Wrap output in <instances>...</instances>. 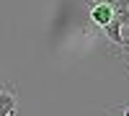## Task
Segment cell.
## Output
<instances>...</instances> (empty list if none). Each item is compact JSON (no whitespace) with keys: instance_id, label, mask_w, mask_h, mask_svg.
Instances as JSON below:
<instances>
[{"instance_id":"6da1fadb","label":"cell","mask_w":129,"mask_h":116,"mask_svg":"<svg viewBox=\"0 0 129 116\" xmlns=\"http://www.w3.org/2000/svg\"><path fill=\"white\" fill-rule=\"evenodd\" d=\"M18 90L10 80H0V116H16Z\"/></svg>"},{"instance_id":"3957f363","label":"cell","mask_w":129,"mask_h":116,"mask_svg":"<svg viewBox=\"0 0 129 116\" xmlns=\"http://www.w3.org/2000/svg\"><path fill=\"white\" fill-rule=\"evenodd\" d=\"M103 31H106V36H109V41H111L114 47H119L121 41H124V36H121V23H119V21H111Z\"/></svg>"},{"instance_id":"8992f818","label":"cell","mask_w":129,"mask_h":116,"mask_svg":"<svg viewBox=\"0 0 129 116\" xmlns=\"http://www.w3.org/2000/svg\"><path fill=\"white\" fill-rule=\"evenodd\" d=\"M80 3H85V5H93V3H98V0H80Z\"/></svg>"},{"instance_id":"277c9868","label":"cell","mask_w":129,"mask_h":116,"mask_svg":"<svg viewBox=\"0 0 129 116\" xmlns=\"http://www.w3.org/2000/svg\"><path fill=\"white\" fill-rule=\"evenodd\" d=\"M116 52H119V57H124V59H129V39H124L119 47H116Z\"/></svg>"},{"instance_id":"7a4b0ae2","label":"cell","mask_w":129,"mask_h":116,"mask_svg":"<svg viewBox=\"0 0 129 116\" xmlns=\"http://www.w3.org/2000/svg\"><path fill=\"white\" fill-rule=\"evenodd\" d=\"M88 16H90V21H93L98 28H106V26L114 21V10H111V5L106 3V0H98V3H93V5H90Z\"/></svg>"},{"instance_id":"5b68a950","label":"cell","mask_w":129,"mask_h":116,"mask_svg":"<svg viewBox=\"0 0 129 116\" xmlns=\"http://www.w3.org/2000/svg\"><path fill=\"white\" fill-rule=\"evenodd\" d=\"M109 116H129V103H124V106H119V108L109 111Z\"/></svg>"}]
</instances>
